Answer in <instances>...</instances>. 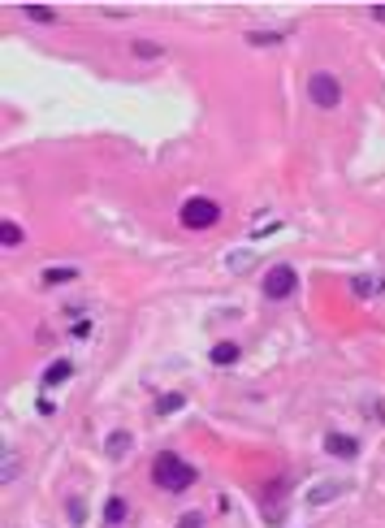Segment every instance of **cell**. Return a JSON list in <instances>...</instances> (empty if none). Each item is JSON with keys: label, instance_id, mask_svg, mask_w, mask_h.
<instances>
[{"label": "cell", "instance_id": "9c48e42d", "mask_svg": "<svg viewBox=\"0 0 385 528\" xmlns=\"http://www.w3.org/2000/svg\"><path fill=\"white\" fill-rule=\"evenodd\" d=\"M208 359H212L216 368H230V364L243 359V347H238V342H216V347L208 351Z\"/></svg>", "mask_w": 385, "mask_h": 528}, {"label": "cell", "instance_id": "8992f818", "mask_svg": "<svg viewBox=\"0 0 385 528\" xmlns=\"http://www.w3.org/2000/svg\"><path fill=\"white\" fill-rule=\"evenodd\" d=\"M325 450L334 455V459H355L359 455V442L351 433H325Z\"/></svg>", "mask_w": 385, "mask_h": 528}, {"label": "cell", "instance_id": "3957f363", "mask_svg": "<svg viewBox=\"0 0 385 528\" xmlns=\"http://www.w3.org/2000/svg\"><path fill=\"white\" fill-rule=\"evenodd\" d=\"M260 290H264L268 303H286V299L299 290V273H295V264H273V269L264 273V282H260Z\"/></svg>", "mask_w": 385, "mask_h": 528}, {"label": "cell", "instance_id": "5b68a950", "mask_svg": "<svg viewBox=\"0 0 385 528\" xmlns=\"http://www.w3.org/2000/svg\"><path fill=\"white\" fill-rule=\"evenodd\" d=\"M130 450H135V438H130V429H113V433L104 438V455L113 459V463H117V459H126Z\"/></svg>", "mask_w": 385, "mask_h": 528}, {"label": "cell", "instance_id": "7c38bea8", "mask_svg": "<svg viewBox=\"0 0 385 528\" xmlns=\"http://www.w3.org/2000/svg\"><path fill=\"white\" fill-rule=\"evenodd\" d=\"M130 52H135L139 61H160V57H164V48H160L156 39H130Z\"/></svg>", "mask_w": 385, "mask_h": 528}, {"label": "cell", "instance_id": "4fadbf2b", "mask_svg": "<svg viewBox=\"0 0 385 528\" xmlns=\"http://www.w3.org/2000/svg\"><path fill=\"white\" fill-rule=\"evenodd\" d=\"M351 290H355V299H372L385 290V282L381 278H351Z\"/></svg>", "mask_w": 385, "mask_h": 528}, {"label": "cell", "instance_id": "277c9868", "mask_svg": "<svg viewBox=\"0 0 385 528\" xmlns=\"http://www.w3.org/2000/svg\"><path fill=\"white\" fill-rule=\"evenodd\" d=\"M307 100L316 104V109H338V104H342V83H338V74L316 70V74L307 78Z\"/></svg>", "mask_w": 385, "mask_h": 528}, {"label": "cell", "instance_id": "7a4b0ae2", "mask_svg": "<svg viewBox=\"0 0 385 528\" xmlns=\"http://www.w3.org/2000/svg\"><path fill=\"white\" fill-rule=\"evenodd\" d=\"M178 221L186 230H212L216 221H221V204L208 199V195H191L182 208H178Z\"/></svg>", "mask_w": 385, "mask_h": 528}, {"label": "cell", "instance_id": "ba28073f", "mask_svg": "<svg viewBox=\"0 0 385 528\" xmlns=\"http://www.w3.org/2000/svg\"><path fill=\"white\" fill-rule=\"evenodd\" d=\"M126 519H130V507H126V498H122V494H113V498L104 502V524H108V528H122Z\"/></svg>", "mask_w": 385, "mask_h": 528}, {"label": "cell", "instance_id": "2e32d148", "mask_svg": "<svg viewBox=\"0 0 385 528\" xmlns=\"http://www.w3.org/2000/svg\"><path fill=\"white\" fill-rule=\"evenodd\" d=\"M22 14H26L31 22H39V26H52V22H57V9H48V5H22Z\"/></svg>", "mask_w": 385, "mask_h": 528}, {"label": "cell", "instance_id": "7402d4cb", "mask_svg": "<svg viewBox=\"0 0 385 528\" xmlns=\"http://www.w3.org/2000/svg\"><path fill=\"white\" fill-rule=\"evenodd\" d=\"M368 14H372V22H385V5H372Z\"/></svg>", "mask_w": 385, "mask_h": 528}, {"label": "cell", "instance_id": "ffe728a7", "mask_svg": "<svg viewBox=\"0 0 385 528\" xmlns=\"http://www.w3.org/2000/svg\"><path fill=\"white\" fill-rule=\"evenodd\" d=\"M70 334H74V338H91V321H74Z\"/></svg>", "mask_w": 385, "mask_h": 528}, {"label": "cell", "instance_id": "9a60e30c", "mask_svg": "<svg viewBox=\"0 0 385 528\" xmlns=\"http://www.w3.org/2000/svg\"><path fill=\"white\" fill-rule=\"evenodd\" d=\"M0 243H5V247H22V243H26L22 226H18V221H0Z\"/></svg>", "mask_w": 385, "mask_h": 528}, {"label": "cell", "instance_id": "5bb4252c", "mask_svg": "<svg viewBox=\"0 0 385 528\" xmlns=\"http://www.w3.org/2000/svg\"><path fill=\"white\" fill-rule=\"evenodd\" d=\"M282 39H286L282 31H247V43L251 48H278Z\"/></svg>", "mask_w": 385, "mask_h": 528}, {"label": "cell", "instance_id": "8fae6325", "mask_svg": "<svg viewBox=\"0 0 385 528\" xmlns=\"http://www.w3.org/2000/svg\"><path fill=\"white\" fill-rule=\"evenodd\" d=\"M342 490H347L342 481H325V485H316V490L307 494V502H312V507H325V502H334V498H338Z\"/></svg>", "mask_w": 385, "mask_h": 528}, {"label": "cell", "instance_id": "ac0fdd59", "mask_svg": "<svg viewBox=\"0 0 385 528\" xmlns=\"http://www.w3.org/2000/svg\"><path fill=\"white\" fill-rule=\"evenodd\" d=\"M65 515H70L74 528H83V524H87V502H83V498H70V502H65Z\"/></svg>", "mask_w": 385, "mask_h": 528}, {"label": "cell", "instance_id": "52a82bcc", "mask_svg": "<svg viewBox=\"0 0 385 528\" xmlns=\"http://www.w3.org/2000/svg\"><path fill=\"white\" fill-rule=\"evenodd\" d=\"M74 377V359H52L48 368H43V390H57L61 381H70Z\"/></svg>", "mask_w": 385, "mask_h": 528}, {"label": "cell", "instance_id": "44dd1931", "mask_svg": "<svg viewBox=\"0 0 385 528\" xmlns=\"http://www.w3.org/2000/svg\"><path fill=\"white\" fill-rule=\"evenodd\" d=\"M14 472H18V459H14V450L5 455V481H14Z\"/></svg>", "mask_w": 385, "mask_h": 528}, {"label": "cell", "instance_id": "6da1fadb", "mask_svg": "<svg viewBox=\"0 0 385 528\" xmlns=\"http://www.w3.org/2000/svg\"><path fill=\"white\" fill-rule=\"evenodd\" d=\"M152 481H156L160 490H169V494H186V490L199 481V472H195V463H186L182 455L164 450V455H156V463H152Z\"/></svg>", "mask_w": 385, "mask_h": 528}, {"label": "cell", "instance_id": "d6986e66", "mask_svg": "<svg viewBox=\"0 0 385 528\" xmlns=\"http://www.w3.org/2000/svg\"><path fill=\"white\" fill-rule=\"evenodd\" d=\"M178 528H204V515H199V511H186V515L178 519Z\"/></svg>", "mask_w": 385, "mask_h": 528}, {"label": "cell", "instance_id": "e0dca14e", "mask_svg": "<svg viewBox=\"0 0 385 528\" xmlns=\"http://www.w3.org/2000/svg\"><path fill=\"white\" fill-rule=\"evenodd\" d=\"M182 407H186V394H160V403H156L160 416H174V411H182Z\"/></svg>", "mask_w": 385, "mask_h": 528}, {"label": "cell", "instance_id": "30bf717a", "mask_svg": "<svg viewBox=\"0 0 385 528\" xmlns=\"http://www.w3.org/2000/svg\"><path fill=\"white\" fill-rule=\"evenodd\" d=\"M74 278H78V269H70V264H52V269L39 273V282H43L48 290H52V286H70Z\"/></svg>", "mask_w": 385, "mask_h": 528}]
</instances>
